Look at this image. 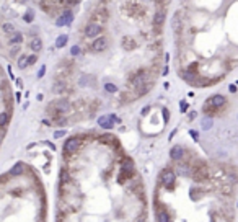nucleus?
Returning <instances> with one entry per match:
<instances>
[{"label":"nucleus","instance_id":"f03ea898","mask_svg":"<svg viewBox=\"0 0 238 222\" xmlns=\"http://www.w3.org/2000/svg\"><path fill=\"white\" fill-rule=\"evenodd\" d=\"M192 178L194 181L197 183H202L209 178V168L206 165H197L196 168H192Z\"/></svg>","mask_w":238,"mask_h":222},{"label":"nucleus","instance_id":"bb28decb","mask_svg":"<svg viewBox=\"0 0 238 222\" xmlns=\"http://www.w3.org/2000/svg\"><path fill=\"white\" fill-rule=\"evenodd\" d=\"M23 194V188H15L12 189V196H21Z\"/></svg>","mask_w":238,"mask_h":222},{"label":"nucleus","instance_id":"aec40b11","mask_svg":"<svg viewBox=\"0 0 238 222\" xmlns=\"http://www.w3.org/2000/svg\"><path fill=\"white\" fill-rule=\"evenodd\" d=\"M65 44H67V34H60V36L56 39V47L60 49V47H64Z\"/></svg>","mask_w":238,"mask_h":222},{"label":"nucleus","instance_id":"423d86ee","mask_svg":"<svg viewBox=\"0 0 238 222\" xmlns=\"http://www.w3.org/2000/svg\"><path fill=\"white\" fill-rule=\"evenodd\" d=\"M165 21V10H157L153 16V31L155 33H161V26Z\"/></svg>","mask_w":238,"mask_h":222},{"label":"nucleus","instance_id":"4be33fe9","mask_svg":"<svg viewBox=\"0 0 238 222\" xmlns=\"http://www.w3.org/2000/svg\"><path fill=\"white\" fill-rule=\"evenodd\" d=\"M3 31H5V33H8V34H13L15 33V25H13V23H3Z\"/></svg>","mask_w":238,"mask_h":222},{"label":"nucleus","instance_id":"72a5a7b5","mask_svg":"<svg viewBox=\"0 0 238 222\" xmlns=\"http://www.w3.org/2000/svg\"><path fill=\"white\" fill-rule=\"evenodd\" d=\"M0 47H2V44H0Z\"/></svg>","mask_w":238,"mask_h":222},{"label":"nucleus","instance_id":"39448f33","mask_svg":"<svg viewBox=\"0 0 238 222\" xmlns=\"http://www.w3.org/2000/svg\"><path fill=\"white\" fill-rule=\"evenodd\" d=\"M106 20H108V12L106 10H95L91 13V16H90V21L96 23V25H101V26Z\"/></svg>","mask_w":238,"mask_h":222},{"label":"nucleus","instance_id":"dca6fc26","mask_svg":"<svg viewBox=\"0 0 238 222\" xmlns=\"http://www.w3.org/2000/svg\"><path fill=\"white\" fill-rule=\"evenodd\" d=\"M29 47H31V51H34V53H39V51L43 49V41H41V38L34 36L29 43Z\"/></svg>","mask_w":238,"mask_h":222},{"label":"nucleus","instance_id":"0eeeda50","mask_svg":"<svg viewBox=\"0 0 238 222\" xmlns=\"http://www.w3.org/2000/svg\"><path fill=\"white\" fill-rule=\"evenodd\" d=\"M72 20H74V13H72V10H64V12H62V15L56 20V25H57V26L70 25Z\"/></svg>","mask_w":238,"mask_h":222},{"label":"nucleus","instance_id":"ddd939ff","mask_svg":"<svg viewBox=\"0 0 238 222\" xmlns=\"http://www.w3.org/2000/svg\"><path fill=\"white\" fill-rule=\"evenodd\" d=\"M157 221L158 222H171L170 214L167 212V209H163V207H157Z\"/></svg>","mask_w":238,"mask_h":222},{"label":"nucleus","instance_id":"6e6552de","mask_svg":"<svg viewBox=\"0 0 238 222\" xmlns=\"http://www.w3.org/2000/svg\"><path fill=\"white\" fill-rule=\"evenodd\" d=\"M160 180L163 181L165 186L171 188V186H173V183H175V172H171L170 168L163 170V172H161V175H160Z\"/></svg>","mask_w":238,"mask_h":222},{"label":"nucleus","instance_id":"a878e982","mask_svg":"<svg viewBox=\"0 0 238 222\" xmlns=\"http://www.w3.org/2000/svg\"><path fill=\"white\" fill-rule=\"evenodd\" d=\"M18 53H20V46H12L10 47V56H12V57H15Z\"/></svg>","mask_w":238,"mask_h":222},{"label":"nucleus","instance_id":"20e7f679","mask_svg":"<svg viewBox=\"0 0 238 222\" xmlns=\"http://www.w3.org/2000/svg\"><path fill=\"white\" fill-rule=\"evenodd\" d=\"M101 31H103V26L101 25H96V23H91L90 21L87 26H85V30H83V34L87 38H93V39H96V38L101 34Z\"/></svg>","mask_w":238,"mask_h":222},{"label":"nucleus","instance_id":"f257e3e1","mask_svg":"<svg viewBox=\"0 0 238 222\" xmlns=\"http://www.w3.org/2000/svg\"><path fill=\"white\" fill-rule=\"evenodd\" d=\"M82 141H83L82 137H70V139H67V142L64 144V154L67 155V157H69V155H72V154H75V152L80 149Z\"/></svg>","mask_w":238,"mask_h":222},{"label":"nucleus","instance_id":"f8f14e48","mask_svg":"<svg viewBox=\"0 0 238 222\" xmlns=\"http://www.w3.org/2000/svg\"><path fill=\"white\" fill-rule=\"evenodd\" d=\"M121 44H122V49L124 51H132L137 47V41L134 39L132 36H124L122 41H121Z\"/></svg>","mask_w":238,"mask_h":222},{"label":"nucleus","instance_id":"473e14b6","mask_svg":"<svg viewBox=\"0 0 238 222\" xmlns=\"http://www.w3.org/2000/svg\"><path fill=\"white\" fill-rule=\"evenodd\" d=\"M44 72H46V67H41V69H39V72H38V77H43Z\"/></svg>","mask_w":238,"mask_h":222},{"label":"nucleus","instance_id":"4468645a","mask_svg":"<svg viewBox=\"0 0 238 222\" xmlns=\"http://www.w3.org/2000/svg\"><path fill=\"white\" fill-rule=\"evenodd\" d=\"M23 172H25V164L18 162V164H15V165L12 166V170L8 172V175H10V176H18V175H21Z\"/></svg>","mask_w":238,"mask_h":222},{"label":"nucleus","instance_id":"2eb2a0df","mask_svg":"<svg viewBox=\"0 0 238 222\" xmlns=\"http://www.w3.org/2000/svg\"><path fill=\"white\" fill-rule=\"evenodd\" d=\"M183 155H184V150H183L181 145H175V147L171 149V158H173V160L179 162L183 158Z\"/></svg>","mask_w":238,"mask_h":222},{"label":"nucleus","instance_id":"5701e85b","mask_svg":"<svg viewBox=\"0 0 238 222\" xmlns=\"http://www.w3.org/2000/svg\"><path fill=\"white\" fill-rule=\"evenodd\" d=\"M18 67H20V69L28 67V56H20V59H18Z\"/></svg>","mask_w":238,"mask_h":222},{"label":"nucleus","instance_id":"2f4dec72","mask_svg":"<svg viewBox=\"0 0 238 222\" xmlns=\"http://www.w3.org/2000/svg\"><path fill=\"white\" fill-rule=\"evenodd\" d=\"M136 222H145V214H140L139 217H137V221Z\"/></svg>","mask_w":238,"mask_h":222},{"label":"nucleus","instance_id":"9d476101","mask_svg":"<svg viewBox=\"0 0 238 222\" xmlns=\"http://www.w3.org/2000/svg\"><path fill=\"white\" fill-rule=\"evenodd\" d=\"M114 121H118L116 116H99L98 118V124L103 127V129H111V127L114 126Z\"/></svg>","mask_w":238,"mask_h":222},{"label":"nucleus","instance_id":"b1692460","mask_svg":"<svg viewBox=\"0 0 238 222\" xmlns=\"http://www.w3.org/2000/svg\"><path fill=\"white\" fill-rule=\"evenodd\" d=\"M105 90H106L108 93H116V92H118V87H116L114 83H106V85H105Z\"/></svg>","mask_w":238,"mask_h":222},{"label":"nucleus","instance_id":"1a4fd4ad","mask_svg":"<svg viewBox=\"0 0 238 222\" xmlns=\"http://www.w3.org/2000/svg\"><path fill=\"white\" fill-rule=\"evenodd\" d=\"M54 93H72V88L69 87V83L65 80H56L52 85Z\"/></svg>","mask_w":238,"mask_h":222},{"label":"nucleus","instance_id":"cd10ccee","mask_svg":"<svg viewBox=\"0 0 238 222\" xmlns=\"http://www.w3.org/2000/svg\"><path fill=\"white\" fill-rule=\"evenodd\" d=\"M38 61V56L36 54H33V56H28V65H33L34 62Z\"/></svg>","mask_w":238,"mask_h":222},{"label":"nucleus","instance_id":"412c9836","mask_svg":"<svg viewBox=\"0 0 238 222\" xmlns=\"http://www.w3.org/2000/svg\"><path fill=\"white\" fill-rule=\"evenodd\" d=\"M8 119H10V113H0V127L7 126Z\"/></svg>","mask_w":238,"mask_h":222},{"label":"nucleus","instance_id":"c85d7f7f","mask_svg":"<svg viewBox=\"0 0 238 222\" xmlns=\"http://www.w3.org/2000/svg\"><path fill=\"white\" fill-rule=\"evenodd\" d=\"M70 54H72V56H78V54H80V47H78V46H74V47L70 49Z\"/></svg>","mask_w":238,"mask_h":222},{"label":"nucleus","instance_id":"9b49d317","mask_svg":"<svg viewBox=\"0 0 238 222\" xmlns=\"http://www.w3.org/2000/svg\"><path fill=\"white\" fill-rule=\"evenodd\" d=\"M207 103L212 105L214 108H217V110H222L227 101H225V98H223L222 95H214V96H210V98L207 100Z\"/></svg>","mask_w":238,"mask_h":222},{"label":"nucleus","instance_id":"7ed1b4c3","mask_svg":"<svg viewBox=\"0 0 238 222\" xmlns=\"http://www.w3.org/2000/svg\"><path fill=\"white\" fill-rule=\"evenodd\" d=\"M106 47H108V38L106 36H98L90 44V49L93 53H103V51H106Z\"/></svg>","mask_w":238,"mask_h":222},{"label":"nucleus","instance_id":"6ab92c4d","mask_svg":"<svg viewBox=\"0 0 238 222\" xmlns=\"http://www.w3.org/2000/svg\"><path fill=\"white\" fill-rule=\"evenodd\" d=\"M179 75H181V78H183V80H186V82H189V83H194V75H192L189 70H188V72H186V70H183Z\"/></svg>","mask_w":238,"mask_h":222},{"label":"nucleus","instance_id":"a211bd4d","mask_svg":"<svg viewBox=\"0 0 238 222\" xmlns=\"http://www.w3.org/2000/svg\"><path fill=\"white\" fill-rule=\"evenodd\" d=\"M181 28H183V23H181V15H175L173 18V30L176 31V34L179 36V33H181Z\"/></svg>","mask_w":238,"mask_h":222},{"label":"nucleus","instance_id":"393cba45","mask_svg":"<svg viewBox=\"0 0 238 222\" xmlns=\"http://www.w3.org/2000/svg\"><path fill=\"white\" fill-rule=\"evenodd\" d=\"M33 18H34L33 10H28V12H26V15H25V21H26V23H31V21H33Z\"/></svg>","mask_w":238,"mask_h":222},{"label":"nucleus","instance_id":"f3484780","mask_svg":"<svg viewBox=\"0 0 238 222\" xmlns=\"http://www.w3.org/2000/svg\"><path fill=\"white\" fill-rule=\"evenodd\" d=\"M21 43H23V34L15 31V33L10 36V44H13V46H20Z\"/></svg>","mask_w":238,"mask_h":222},{"label":"nucleus","instance_id":"c756f323","mask_svg":"<svg viewBox=\"0 0 238 222\" xmlns=\"http://www.w3.org/2000/svg\"><path fill=\"white\" fill-rule=\"evenodd\" d=\"M210 126H212V121H210V119H204V123H202V127H204V129H209Z\"/></svg>","mask_w":238,"mask_h":222},{"label":"nucleus","instance_id":"7c9ffc66","mask_svg":"<svg viewBox=\"0 0 238 222\" xmlns=\"http://www.w3.org/2000/svg\"><path fill=\"white\" fill-rule=\"evenodd\" d=\"M64 134H65L64 131H56V132H54V137H62Z\"/></svg>","mask_w":238,"mask_h":222}]
</instances>
